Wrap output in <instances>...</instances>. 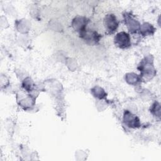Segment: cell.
<instances>
[{
    "mask_svg": "<svg viewBox=\"0 0 161 161\" xmlns=\"http://www.w3.org/2000/svg\"><path fill=\"white\" fill-rule=\"evenodd\" d=\"M91 93L94 97L99 99H105L106 97V93L104 90L99 86H95L91 89Z\"/></svg>",
    "mask_w": 161,
    "mask_h": 161,
    "instance_id": "cell-10",
    "label": "cell"
},
{
    "mask_svg": "<svg viewBox=\"0 0 161 161\" xmlns=\"http://www.w3.org/2000/svg\"><path fill=\"white\" fill-rule=\"evenodd\" d=\"M23 87L25 89H26L27 91H31L33 88V84L32 80L30 78H27L24 80V82L23 83Z\"/></svg>",
    "mask_w": 161,
    "mask_h": 161,
    "instance_id": "cell-12",
    "label": "cell"
},
{
    "mask_svg": "<svg viewBox=\"0 0 161 161\" xmlns=\"http://www.w3.org/2000/svg\"><path fill=\"white\" fill-rule=\"evenodd\" d=\"M89 22V19L85 16H77L72 21L71 25L74 30L79 33L87 28V25Z\"/></svg>",
    "mask_w": 161,
    "mask_h": 161,
    "instance_id": "cell-7",
    "label": "cell"
},
{
    "mask_svg": "<svg viewBox=\"0 0 161 161\" xmlns=\"http://www.w3.org/2000/svg\"><path fill=\"white\" fill-rule=\"evenodd\" d=\"M139 31L140 34L143 36H145L148 35H152L155 31V28L152 24H150L148 23H144L142 25H140Z\"/></svg>",
    "mask_w": 161,
    "mask_h": 161,
    "instance_id": "cell-8",
    "label": "cell"
},
{
    "mask_svg": "<svg viewBox=\"0 0 161 161\" xmlns=\"http://www.w3.org/2000/svg\"><path fill=\"white\" fill-rule=\"evenodd\" d=\"M103 23L106 33L109 35L113 34L117 30L119 25L116 16L112 13L105 15L103 19Z\"/></svg>",
    "mask_w": 161,
    "mask_h": 161,
    "instance_id": "cell-3",
    "label": "cell"
},
{
    "mask_svg": "<svg viewBox=\"0 0 161 161\" xmlns=\"http://www.w3.org/2000/svg\"><path fill=\"white\" fill-rule=\"evenodd\" d=\"M124 124L130 128H138L140 126V119L128 110H125L123 114Z\"/></svg>",
    "mask_w": 161,
    "mask_h": 161,
    "instance_id": "cell-5",
    "label": "cell"
},
{
    "mask_svg": "<svg viewBox=\"0 0 161 161\" xmlns=\"http://www.w3.org/2000/svg\"><path fill=\"white\" fill-rule=\"evenodd\" d=\"M138 69L140 72V77L142 79H150L156 74V70L153 67V60L150 56L145 57L140 63Z\"/></svg>",
    "mask_w": 161,
    "mask_h": 161,
    "instance_id": "cell-1",
    "label": "cell"
},
{
    "mask_svg": "<svg viewBox=\"0 0 161 161\" xmlns=\"http://www.w3.org/2000/svg\"><path fill=\"white\" fill-rule=\"evenodd\" d=\"M79 37L87 45L94 46L99 43L101 35L99 34L96 31L86 28L79 33Z\"/></svg>",
    "mask_w": 161,
    "mask_h": 161,
    "instance_id": "cell-2",
    "label": "cell"
},
{
    "mask_svg": "<svg viewBox=\"0 0 161 161\" xmlns=\"http://www.w3.org/2000/svg\"><path fill=\"white\" fill-rule=\"evenodd\" d=\"M114 45L121 49H126L131 46L130 36L125 31L118 33L114 38Z\"/></svg>",
    "mask_w": 161,
    "mask_h": 161,
    "instance_id": "cell-4",
    "label": "cell"
},
{
    "mask_svg": "<svg viewBox=\"0 0 161 161\" xmlns=\"http://www.w3.org/2000/svg\"><path fill=\"white\" fill-rule=\"evenodd\" d=\"M126 81L131 85H136L142 82V79L140 75H138L135 73L127 74L125 76Z\"/></svg>",
    "mask_w": 161,
    "mask_h": 161,
    "instance_id": "cell-9",
    "label": "cell"
},
{
    "mask_svg": "<svg viewBox=\"0 0 161 161\" xmlns=\"http://www.w3.org/2000/svg\"><path fill=\"white\" fill-rule=\"evenodd\" d=\"M150 113L155 116L160 118V106L158 102H155L150 108Z\"/></svg>",
    "mask_w": 161,
    "mask_h": 161,
    "instance_id": "cell-11",
    "label": "cell"
},
{
    "mask_svg": "<svg viewBox=\"0 0 161 161\" xmlns=\"http://www.w3.org/2000/svg\"><path fill=\"white\" fill-rule=\"evenodd\" d=\"M123 17L125 23L131 33H135L139 31L140 27V23L134 19L130 13H125V14H123Z\"/></svg>",
    "mask_w": 161,
    "mask_h": 161,
    "instance_id": "cell-6",
    "label": "cell"
}]
</instances>
